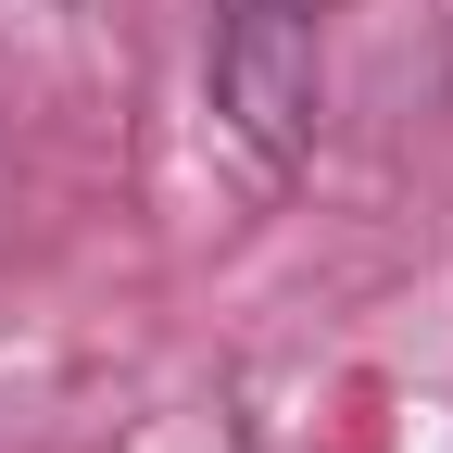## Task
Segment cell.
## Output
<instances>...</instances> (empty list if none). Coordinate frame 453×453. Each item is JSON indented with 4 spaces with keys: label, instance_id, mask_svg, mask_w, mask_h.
Masks as SVG:
<instances>
[{
    "label": "cell",
    "instance_id": "cell-1",
    "mask_svg": "<svg viewBox=\"0 0 453 453\" xmlns=\"http://www.w3.org/2000/svg\"><path fill=\"white\" fill-rule=\"evenodd\" d=\"M315 88H327L315 0H226L214 13V113L252 139V164H303Z\"/></svg>",
    "mask_w": 453,
    "mask_h": 453
}]
</instances>
